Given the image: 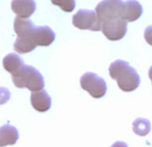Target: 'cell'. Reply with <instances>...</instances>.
Returning a JSON list of instances; mask_svg holds the SVG:
<instances>
[{"label": "cell", "mask_w": 152, "mask_h": 147, "mask_svg": "<svg viewBox=\"0 0 152 147\" xmlns=\"http://www.w3.org/2000/svg\"><path fill=\"white\" fill-rule=\"evenodd\" d=\"M142 6L137 1H125L123 12V20L132 23L138 20L142 15Z\"/></svg>", "instance_id": "9"}, {"label": "cell", "mask_w": 152, "mask_h": 147, "mask_svg": "<svg viewBox=\"0 0 152 147\" xmlns=\"http://www.w3.org/2000/svg\"><path fill=\"white\" fill-rule=\"evenodd\" d=\"M150 129H151L150 121L146 118H138L132 123V131L137 135L145 136L150 132Z\"/></svg>", "instance_id": "14"}, {"label": "cell", "mask_w": 152, "mask_h": 147, "mask_svg": "<svg viewBox=\"0 0 152 147\" xmlns=\"http://www.w3.org/2000/svg\"><path fill=\"white\" fill-rule=\"evenodd\" d=\"M148 77H149V79L151 81V84H152V65L148 69Z\"/></svg>", "instance_id": "19"}, {"label": "cell", "mask_w": 152, "mask_h": 147, "mask_svg": "<svg viewBox=\"0 0 152 147\" xmlns=\"http://www.w3.org/2000/svg\"><path fill=\"white\" fill-rule=\"evenodd\" d=\"M37 45L35 44L33 40V32L31 35L27 37H23V38L17 37L14 45L15 50L19 54H26L31 52L32 50L35 49Z\"/></svg>", "instance_id": "13"}, {"label": "cell", "mask_w": 152, "mask_h": 147, "mask_svg": "<svg viewBox=\"0 0 152 147\" xmlns=\"http://www.w3.org/2000/svg\"><path fill=\"white\" fill-rule=\"evenodd\" d=\"M35 28L36 27L34 24L29 19H23L18 16H16V18L15 19L14 29L17 36L20 38L31 35Z\"/></svg>", "instance_id": "12"}, {"label": "cell", "mask_w": 152, "mask_h": 147, "mask_svg": "<svg viewBox=\"0 0 152 147\" xmlns=\"http://www.w3.org/2000/svg\"><path fill=\"white\" fill-rule=\"evenodd\" d=\"M144 39L146 40V42L152 46V25L148 26L145 31H144Z\"/></svg>", "instance_id": "17"}, {"label": "cell", "mask_w": 152, "mask_h": 147, "mask_svg": "<svg viewBox=\"0 0 152 147\" xmlns=\"http://www.w3.org/2000/svg\"><path fill=\"white\" fill-rule=\"evenodd\" d=\"M11 98L10 91L6 87H0V105L7 103Z\"/></svg>", "instance_id": "16"}, {"label": "cell", "mask_w": 152, "mask_h": 147, "mask_svg": "<svg viewBox=\"0 0 152 147\" xmlns=\"http://www.w3.org/2000/svg\"><path fill=\"white\" fill-rule=\"evenodd\" d=\"M56 39V34L48 26L36 27L33 32V40L37 46L48 47Z\"/></svg>", "instance_id": "6"}, {"label": "cell", "mask_w": 152, "mask_h": 147, "mask_svg": "<svg viewBox=\"0 0 152 147\" xmlns=\"http://www.w3.org/2000/svg\"><path fill=\"white\" fill-rule=\"evenodd\" d=\"M111 147H128V145H127V143H124V142H120V141H118V142H115V143H113V145H112Z\"/></svg>", "instance_id": "18"}, {"label": "cell", "mask_w": 152, "mask_h": 147, "mask_svg": "<svg viewBox=\"0 0 152 147\" xmlns=\"http://www.w3.org/2000/svg\"><path fill=\"white\" fill-rule=\"evenodd\" d=\"M31 103L33 109L39 112H46L51 107V98L45 90L31 93Z\"/></svg>", "instance_id": "7"}, {"label": "cell", "mask_w": 152, "mask_h": 147, "mask_svg": "<svg viewBox=\"0 0 152 147\" xmlns=\"http://www.w3.org/2000/svg\"><path fill=\"white\" fill-rule=\"evenodd\" d=\"M12 10L15 14L17 15L18 17L23 19H28L36 10V3L31 0H25V1H19L15 0L11 3Z\"/></svg>", "instance_id": "8"}, {"label": "cell", "mask_w": 152, "mask_h": 147, "mask_svg": "<svg viewBox=\"0 0 152 147\" xmlns=\"http://www.w3.org/2000/svg\"><path fill=\"white\" fill-rule=\"evenodd\" d=\"M72 24L80 30H90L93 32L101 31V24L95 11L80 9L72 16Z\"/></svg>", "instance_id": "5"}, {"label": "cell", "mask_w": 152, "mask_h": 147, "mask_svg": "<svg viewBox=\"0 0 152 147\" xmlns=\"http://www.w3.org/2000/svg\"><path fill=\"white\" fill-rule=\"evenodd\" d=\"M12 81L17 88H27L31 93L41 91L45 86L42 75L31 65H24L18 73L12 76Z\"/></svg>", "instance_id": "2"}, {"label": "cell", "mask_w": 152, "mask_h": 147, "mask_svg": "<svg viewBox=\"0 0 152 147\" xmlns=\"http://www.w3.org/2000/svg\"><path fill=\"white\" fill-rule=\"evenodd\" d=\"M52 4L59 7L63 11L66 13H71L75 8V1L73 0H69V1H65V0H53L51 1Z\"/></svg>", "instance_id": "15"}, {"label": "cell", "mask_w": 152, "mask_h": 147, "mask_svg": "<svg viewBox=\"0 0 152 147\" xmlns=\"http://www.w3.org/2000/svg\"><path fill=\"white\" fill-rule=\"evenodd\" d=\"M109 76L115 80L118 87L125 93L135 91L140 84V78L137 71L126 61L118 59L109 66Z\"/></svg>", "instance_id": "1"}, {"label": "cell", "mask_w": 152, "mask_h": 147, "mask_svg": "<svg viewBox=\"0 0 152 147\" xmlns=\"http://www.w3.org/2000/svg\"><path fill=\"white\" fill-rule=\"evenodd\" d=\"M19 138V133L16 127L8 124L0 126V147L14 145Z\"/></svg>", "instance_id": "10"}, {"label": "cell", "mask_w": 152, "mask_h": 147, "mask_svg": "<svg viewBox=\"0 0 152 147\" xmlns=\"http://www.w3.org/2000/svg\"><path fill=\"white\" fill-rule=\"evenodd\" d=\"M80 84L82 88L95 99L104 97L107 90L106 81L92 72L85 73L80 79Z\"/></svg>", "instance_id": "3"}, {"label": "cell", "mask_w": 152, "mask_h": 147, "mask_svg": "<svg viewBox=\"0 0 152 147\" xmlns=\"http://www.w3.org/2000/svg\"><path fill=\"white\" fill-rule=\"evenodd\" d=\"M24 65L23 58L15 53L8 54L3 58V67L11 74V76L15 75Z\"/></svg>", "instance_id": "11"}, {"label": "cell", "mask_w": 152, "mask_h": 147, "mask_svg": "<svg viewBox=\"0 0 152 147\" xmlns=\"http://www.w3.org/2000/svg\"><path fill=\"white\" fill-rule=\"evenodd\" d=\"M101 32L106 38L112 41L122 40L127 32V23L121 17H111L100 22Z\"/></svg>", "instance_id": "4"}]
</instances>
